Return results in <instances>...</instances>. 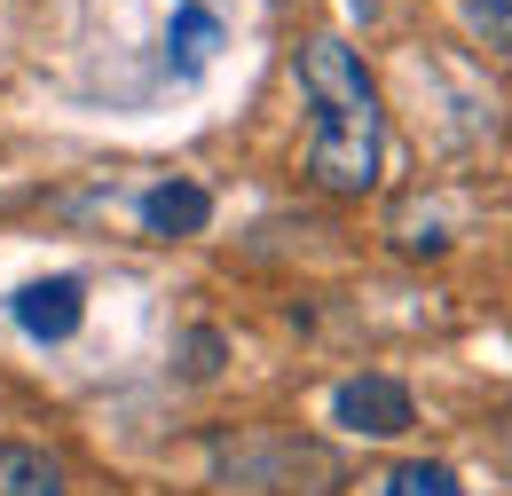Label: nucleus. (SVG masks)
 <instances>
[{"instance_id":"f257e3e1","label":"nucleus","mask_w":512,"mask_h":496,"mask_svg":"<svg viewBox=\"0 0 512 496\" xmlns=\"http://www.w3.org/2000/svg\"><path fill=\"white\" fill-rule=\"evenodd\" d=\"M300 95L316 111V142H308V182L323 197H363L379 189V158H386V111L363 56L347 40L316 32L300 48Z\"/></svg>"},{"instance_id":"f03ea898","label":"nucleus","mask_w":512,"mask_h":496,"mask_svg":"<svg viewBox=\"0 0 512 496\" xmlns=\"http://www.w3.org/2000/svg\"><path fill=\"white\" fill-rule=\"evenodd\" d=\"M213 465H221V473H237L245 489H268V496H292V481H300V473L339 481V465L323 457L316 441H292V434H268V441H213Z\"/></svg>"},{"instance_id":"7ed1b4c3","label":"nucleus","mask_w":512,"mask_h":496,"mask_svg":"<svg viewBox=\"0 0 512 496\" xmlns=\"http://www.w3.org/2000/svg\"><path fill=\"white\" fill-rule=\"evenodd\" d=\"M331 418H339L347 434H363V441H394V434H410V426H418V402H410V386H402V378L363 371V378H347V386L331 394Z\"/></svg>"},{"instance_id":"20e7f679","label":"nucleus","mask_w":512,"mask_h":496,"mask_svg":"<svg viewBox=\"0 0 512 496\" xmlns=\"http://www.w3.org/2000/svg\"><path fill=\"white\" fill-rule=\"evenodd\" d=\"M8 315L32 331V339H71L79 331V315H87V284L79 276H40V284H24Z\"/></svg>"},{"instance_id":"39448f33","label":"nucleus","mask_w":512,"mask_h":496,"mask_svg":"<svg viewBox=\"0 0 512 496\" xmlns=\"http://www.w3.org/2000/svg\"><path fill=\"white\" fill-rule=\"evenodd\" d=\"M205 221H213V189H197V182H158L142 197L150 237H205Z\"/></svg>"},{"instance_id":"423d86ee","label":"nucleus","mask_w":512,"mask_h":496,"mask_svg":"<svg viewBox=\"0 0 512 496\" xmlns=\"http://www.w3.org/2000/svg\"><path fill=\"white\" fill-rule=\"evenodd\" d=\"M0 496H71L64 465L32 441H0Z\"/></svg>"},{"instance_id":"0eeeda50","label":"nucleus","mask_w":512,"mask_h":496,"mask_svg":"<svg viewBox=\"0 0 512 496\" xmlns=\"http://www.w3.org/2000/svg\"><path fill=\"white\" fill-rule=\"evenodd\" d=\"M213 48H221V16H213V8H197V0H182V8H174V24H166V63H174V71H205Z\"/></svg>"},{"instance_id":"6e6552de","label":"nucleus","mask_w":512,"mask_h":496,"mask_svg":"<svg viewBox=\"0 0 512 496\" xmlns=\"http://www.w3.org/2000/svg\"><path fill=\"white\" fill-rule=\"evenodd\" d=\"M386 496H465V481H457V465H442V457H410V465L386 473Z\"/></svg>"},{"instance_id":"1a4fd4ad","label":"nucleus","mask_w":512,"mask_h":496,"mask_svg":"<svg viewBox=\"0 0 512 496\" xmlns=\"http://www.w3.org/2000/svg\"><path fill=\"white\" fill-rule=\"evenodd\" d=\"M174 363H182V378H190V386H205V378H221V363H229V339H221L213 323H197V331H182Z\"/></svg>"},{"instance_id":"9d476101","label":"nucleus","mask_w":512,"mask_h":496,"mask_svg":"<svg viewBox=\"0 0 512 496\" xmlns=\"http://www.w3.org/2000/svg\"><path fill=\"white\" fill-rule=\"evenodd\" d=\"M465 24L481 32V48H489V56L512 63V0H473V8H465Z\"/></svg>"}]
</instances>
